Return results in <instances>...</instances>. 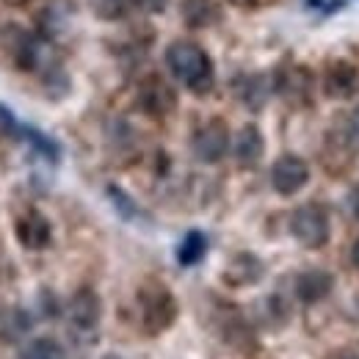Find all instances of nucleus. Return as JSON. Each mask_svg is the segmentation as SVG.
Listing matches in <instances>:
<instances>
[{
    "instance_id": "obj_8",
    "label": "nucleus",
    "mask_w": 359,
    "mask_h": 359,
    "mask_svg": "<svg viewBox=\"0 0 359 359\" xmlns=\"http://www.w3.org/2000/svg\"><path fill=\"white\" fill-rule=\"evenodd\" d=\"M14 232H17L20 246L28 249V252H42V249H47L53 243V224H50V219H47L45 213L34 210V208L25 210L17 219Z\"/></svg>"
},
{
    "instance_id": "obj_22",
    "label": "nucleus",
    "mask_w": 359,
    "mask_h": 359,
    "mask_svg": "<svg viewBox=\"0 0 359 359\" xmlns=\"http://www.w3.org/2000/svg\"><path fill=\"white\" fill-rule=\"evenodd\" d=\"M229 3H232V6H238V8H252L257 0H229Z\"/></svg>"
},
{
    "instance_id": "obj_23",
    "label": "nucleus",
    "mask_w": 359,
    "mask_h": 359,
    "mask_svg": "<svg viewBox=\"0 0 359 359\" xmlns=\"http://www.w3.org/2000/svg\"><path fill=\"white\" fill-rule=\"evenodd\" d=\"M351 263H354V266L359 269V241L354 243V249H351Z\"/></svg>"
},
{
    "instance_id": "obj_2",
    "label": "nucleus",
    "mask_w": 359,
    "mask_h": 359,
    "mask_svg": "<svg viewBox=\"0 0 359 359\" xmlns=\"http://www.w3.org/2000/svg\"><path fill=\"white\" fill-rule=\"evenodd\" d=\"M138 313H141V326L147 334H163L177 320L180 307L175 293L166 285L147 282L138 290Z\"/></svg>"
},
{
    "instance_id": "obj_15",
    "label": "nucleus",
    "mask_w": 359,
    "mask_h": 359,
    "mask_svg": "<svg viewBox=\"0 0 359 359\" xmlns=\"http://www.w3.org/2000/svg\"><path fill=\"white\" fill-rule=\"evenodd\" d=\"M182 20L191 28H205L219 20V8L213 0H182Z\"/></svg>"
},
{
    "instance_id": "obj_6",
    "label": "nucleus",
    "mask_w": 359,
    "mask_h": 359,
    "mask_svg": "<svg viewBox=\"0 0 359 359\" xmlns=\"http://www.w3.org/2000/svg\"><path fill=\"white\" fill-rule=\"evenodd\" d=\"M191 149L199 163H219L229 152V128L224 119H210L202 125L191 141Z\"/></svg>"
},
{
    "instance_id": "obj_3",
    "label": "nucleus",
    "mask_w": 359,
    "mask_h": 359,
    "mask_svg": "<svg viewBox=\"0 0 359 359\" xmlns=\"http://www.w3.org/2000/svg\"><path fill=\"white\" fill-rule=\"evenodd\" d=\"M290 235L307 246V249H320L329 243L332 235V224H329V213L323 205L318 202H304L293 210L290 216Z\"/></svg>"
},
{
    "instance_id": "obj_24",
    "label": "nucleus",
    "mask_w": 359,
    "mask_h": 359,
    "mask_svg": "<svg viewBox=\"0 0 359 359\" xmlns=\"http://www.w3.org/2000/svg\"><path fill=\"white\" fill-rule=\"evenodd\" d=\"M102 359H122V357H116V354H108V357H102Z\"/></svg>"
},
{
    "instance_id": "obj_16",
    "label": "nucleus",
    "mask_w": 359,
    "mask_h": 359,
    "mask_svg": "<svg viewBox=\"0 0 359 359\" xmlns=\"http://www.w3.org/2000/svg\"><path fill=\"white\" fill-rule=\"evenodd\" d=\"M205 255H208V238H205L199 229H191V232L182 238V243L177 246L180 266L191 269V266L202 263V257H205Z\"/></svg>"
},
{
    "instance_id": "obj_7",
    "label": "nucleus",
    "mask_w": 359,
    "mask_h": 359,
    "mask_svg": "<svg viewBox=\"0 0 359 359\" xmlns=\"http://www.w3.org/2000/svg\"><path fill=\"white\" fill-rule=\"evenodd\" d=\"M138 105L144 108V114H149L155 119H163V116H169L177 108V94H175V89L163 78L152 75L138 89Z\"/></svg>"
},
{
    "instance_id": "obj_11",
    "label": "nucleus",
    "mask_w": 359,
    "mask_h": 359,
    "mask_svg": "<svg viewBox=\"0 0 359 359\" xmlns=\"http://www.w3.org/2000/svg\"><path fill=\"white\" fill-rule=\"evenodd\" d=\"M357 83H359V72L354 64L337 61V64L326 67V72H323V94L332 97V100H343V97L354 94Z\"/></svg>"
},
{
    "instance_id": "obj_12",
    "label": "nucleus",
    "mask_w": 359,
    "mask_h": 359,
    "mask_svg": "<svg viewBox=\"0 0 359 359\" xmlns=\"http://www.w3.org/2000/svg\"><path fill=\"white\" fill-rule=\"evenodd\" d=\"M263 271L266 269H263L260 257H255V255H249V252H241V255H235V257L229 260V266H226V271H224V279L232 287H246V285L260 282Z\"/></svg>"
},
{
    "instance_id": "obj_18",
    "label": "nucleus",
    "mask_w": 359,
    "mask_h": 359,
    "mask_svg": "<svg viewBox=\"0 0 359 359\" xmlns=\"http://www.w3.org/2000/svg\"><path fill=\"white\" fill-rule=\"evenodd\" d=\"M108 194L114 196V205H116V208H119V210H122L125 216H133V213H135V205L130 202V196H128L125 191H119L116 185H111V188H108Z\"/></svg>"
},
{
    "instance_id": "obj_5",
    "label": "nucleus",
    "mask_w": 359,
    "mask_h": 359,
    "mask_svg": "<svg viewBox=\"0 0 359 359\" xmlns=\"http://www.w3.org/2000/svg\"><path fill=\"white\" fill-rule=\"evenodd\" d=\"M310 182V166L293 155V152H285L273 161L271 166V185L279 196H296L304 185Z\"/></svg>"
},
{
    "instance_id": "obj_20",
    "label": "nucleus",
    "mask_w": 359,
    "mask_h": 359,
    "mask_svg": "<svg viewBox=\"0 0 359 359\" xmlns=\"http://www.w3.org/2000/svg\"><path fill=\"white\" fill-rule=\"evenodd\" d=\"M138 8H144V11H161V8H166V0H133Z\"/></svg>"
},
{
    "instance_id": "obj_14",
    "label": "nucleus",
    "mask_w": 359,
    "mask_h": 359,
    "mask_svg": "<svg viewBox=\"0 0 359 359\" xmlns=\"http://www.w3.org/2000/svg\"><path fill=\"white\" fill-rule=\"evenodd\" d=\"M34 326V318L25 313L22 307H11L8 313H3L0 318V340L3 343H17L22 340Z\"/></svg>"
},
{
    "instance_id": "obj_10",
    "label": "nucleus",
    "mask_w": 359,
    "mask_h": 359,
    "mask_svg": "<svg viewBox=\"0 0 359 359\" xmlns=\"http://www.w3.org/2000/svg\"><path fill=\"white\" fill-rule=\"evenodd\" d=\"M232 152H235V161L243 166V169H252L263 161V152H266V138L260 133L257 125H243L238 135H235V144H232Z\"/></svg>"
},
{
    "instance_id": "obj_1",
    "label": "nucleus",
    "mask_w": 359,
    "mask_h": 359,
    "mask_svg": "<svg viewBox=\"0 0 359 359\" xmlns=\"http://www.w3.org/2000/svg\"><path fill=\"white\" fill-rule=\"evenodd\" d=\"M166 64L172 75L194 94H208L213 89V61L194 42H175L166 50Z\"/></svg>"
},
{
    "instance_id": "obj_17",
    "label": "nucleus",
    "mask_w": 359,
    "mask_h": 359,
    "mask_svg": "<svg viewBox=\"0 0 359 359\" xmlns=\"http://www.w3.org/2000/svg\"><path fill=\"white\" fill-rule=\"evenodd\" d=\"M17 359H67V354H64V348H61L58 340H53V337H36V340H31L17 354Z\"/></svg>"
},
{
    "instance_id": "obj_21",
    "label": "nucleus",
    "mask_w": 359,
    "mask_h": 359,
    "mask_svg": "<svg viewBox=\"0 0 359 359\" xmlns=\"http://www.w3.org/2000/svg\"><path fill=\"white\" fill-rule=\"evenodd\" d=\"M348 135H351L354 144H359V108L351 114V119H348Z\"/></svg>"
},
{
    "instance_id": "obj_25",
    "label": "nucleus",
    "mask_w": 359,
    "mask_h": 359,
    "mask_svg": "<svg viewBox=\"0 0 359 359\" xmlns=\"http://www.w3.org/2000/svg\"><path fill=\"white\" fill-rule=\"evenodd\" d=\"M343 359H357V357H343Z\"/></svg>"
},
{
    "instance_id": "obj_9",
    "label": "nucleus",
    "mask_w": 359,
    "mask_h": 359,
    "mask_svg": "<svg viewBox=\"0 0 359 359\" xmlns=\"http://www.w3.org/2000/svg\"><path fill=\"white\" fill-rule=\"evenodd\" d=\"M334 287V276L323 269H310L302 271L293 282V290H296V299L304 302V304H318L323 302Z\"/></svg>"
},
{
    "instance_id": "obj_4",
    "label": "nucleus",
    "mask_w": 359,
    "mask_h": 359,
    "mask_svg": "<svg viewBox=\"0 0 359 359\" xmlns=\"http://www.w3.org/2000/svg\"><path fill=\"white\" fill-rule=\"evenodd\" d=\"M67 320H69L72 334H78V337L94 334L102 320V299L97 296V290L81 287L67 304Z\"/></svg>"
},
{
    "instance_id": "obj_13",
    "label": "nucleus",
    "mask_w": 359,
    "mask_h": 359,
    "mask_svg": "<svg viewBox=\"0 0 359 359\" xmlns=\"http://www.w3.org/2000/svg\"><path fill=\"white\" fill-rule=\"evenodd\" d=\"M235 91H238L241 102H243L249 111H260L271 94L269 81H266L263 75H243V78H238Z\"/></svg>"
},
{
    "instance_id": "obj_19",
    "label": "nucleus",
    "mask_w": 359,
    "mask_h": 359,
    "mask_svg": "<svg viewBox=\"0 0 359 359\" xmlns=\"http://www.w3.org/2000/svg\"><path fill=\"white\" fill-rule=\"evenodd\" d=\"M346 205H348V213L354 216L359 222V185H354L351 191H348V199H346Z\"/></svg>"
}]
</instances>
